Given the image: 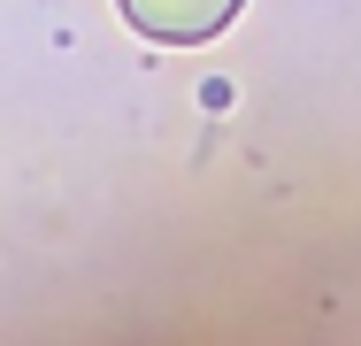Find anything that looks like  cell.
Instances as JSON below:
<instances>
[{
  "instance_id": "obj_1",
  "label": "cell",
  "mask_w": 361,
  "mask_h": 346,
  "mask_svg": "<svg viewBox=\"0 0 361 346\" xmlns=\"http://www.w3.org/2000/svg\"><path fill=\"white\" fill-rule=\"evenodd\" d=\"M123 8L146 39H169V47H200L238 16V0H123Z\"/></svg>"
}]
</instances>
